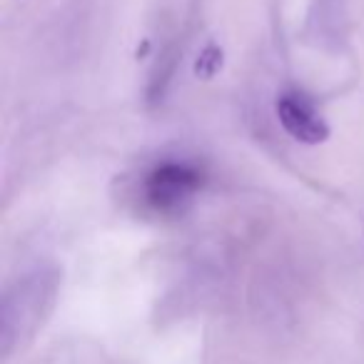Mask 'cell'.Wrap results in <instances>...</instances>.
Returning <instances> with one entry per match:
<instances>
[{"label": "cell", "instance_id": "7a4b0ae2", "mask_svg": "<svg viewBox=\"0 0 364 364\" xmlns=\"http://www.w3.org/2000/svg\"><path fill=\"white\" fill-rule=\"evenodd\" d=\"M208 185V172L200 162L188 157H165L150 165L140 177L137 198L147 213L157 218H177Z\"/></svg>", "mask_w": 364, "mask_h": 364}, {"label": "cell", "instance_id": "3957f363", "mask_svg": "<svg viewBox=\"0 0 364 364\" xmlns=\"http://www.w3.org/2000/svg\"><path fill=\"white\" fill-rule=\"evenodd\" d=\"M274 112L292 140L302 142V145H322L329 137V125L317 110L312 100L299 90H287L277 97L274 102Z\"/></svg>", "mask_w": 364, "mask_h": 364}, {"label": "cell", "instance_id": "6da1fadb", "mask_svg": "<svg viewBox=\"0 0 364 364\" xmlns=\"http://www.w3.org/2000/svg\"><path fill=\"white\" fill-rule=\"evenodd\" d=\"M60 269L36 264L18 274L3 292L0 302V359L8 362L23 352L46 327L60 294Z\"/></svg>", "mask_w": 364, "mask_h": 364}]
</instances>
